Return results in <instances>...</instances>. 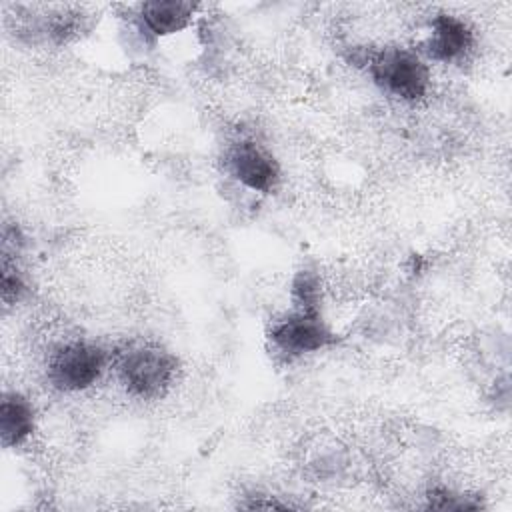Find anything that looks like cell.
<instances>
[{
	"label": "cell",
	"instance_id": "obj_10",
	"mask_svg": "<svg viewBox=\"0 0 512 512\" xmlns=\"http://www.w3.org/2000/svg\"><path fill=\"white\" fill-rule=\"evenodd\" d=\"M0 290H2V300L6 306L10 304H16L24 290H26V284L16 268V264L10 262L8 256L2 258V280H0Z\"/></svg>",
	"mask_w": 512,
	"mask_h": 512
},
{
	"label": "cell",
	"instance_id": "obj_7",
	"mask_svg": "<svg viewBox=\"0 0 512 512\" xmlns=\"http://www.w3.org/2000/svg\"><path fill=\"white\" fill-rule=\"evenodd\" d=\"M192 2L180 0H150L138 6L140 26L154 36H168L184 30L194 14Z\"/></svg>",
	"mask_w": 512,
	"mask_h": 512
},
{
	"label": "cell",
	"instance_id": "obj_11",
	"mask_svg": "<svg viewBox=\"0 0 512 512\" xmlns=\"http://www.w3.org/2000/svg\"><path fill=\"white\" fill-rule=\"evenodd\" d=\"M428 506L438 510H474L480 508V502H470L468 496H458L450 490H432L428 494Z\"/></svg>",
	"mask_w": 512,
	"mask_h": 512
},
{
	"label": "cell",
	"instance_id": "obj_8",
	"mask_svg": "<svg viewBox=\"0 0 512 512\" xmlns=\"http://www.w3.org/2000/svg\"><path fill=\"white\" fill-rule=\"evenodd\" d=\"M34 432V408L20 392H6L0 404V438L6 448L24 444Z\"/></svg>",
	"mask_w": 512,
	"mask_h": 512
},
{
	"label": "cell",
	"instance_id": "obj_4",
	"mask_svg": "<svg viewBox=\"0 0 512 512\" xmlns=\"http://www.w3.org/2000/svg\"><path fill=\"white\" fill-rule=\"evenodd\" d=\"M272 344L288 354L302 356L308 352H318L336 344L338 336L324 322L318 308H294V312L276 320L268 332Z\"/></svg>",
	"mask_w": 512,
	"mask_h": 512
},
{
	"label": "cell",
	"instance_id": "obj_5",
	"mask_svg": "<svg viewBox=\"0 0 512 512\" xmlns=\"http://www.w3.org/2000/svg\"><path fill=\"white\" fill-rule=\"evenodd\" d=\"M226 164L230 174L254 192H272L280 180L278 162L252 140L236 142L226 154Z\"/></svg>",
	"mask_w": 512,
	"mask_h": 512
},
{
	"label": "cell",
	"instance_id": "obj_3",
	"mask_svg": "<svg viewBox=\"0 0 512 512\" xmlns=\"http://www.w3.org/2000/svg\"><path fill=\"white\" fill-rule=\"evenodd\" d=\"M106 368V352L90 342L74 340L58 346L48 358V380L62 392L90 388Z\"/></svg>",
	"mask_w": 512,
	"mask_h": 512
},
{
	"label": "cell",
	"instance_id": "obj_1",
	"mask_svg": "<svg viewBox=\"0 0 512 512\" xmlns=\"http://www.w3.org/2000/svg\"><path fill=\"white\" fill-rule=\"evenodd\" d=\"M116 372L130 396L154 400L164 396L174 384L178 360L158 344H136L120 352Z\"/></svg>",
	"mask_w": 512,
	"mask_h": 512
},
{
	"label": "cell",
	"instance_id": "obj_6",
	"mask_svg": "<svg viewBox=\"0 0 512 512\" xmlns=\"http://www.w3.org/2000/svg\"><path fill=\"white\" fill-rule=\"evenodd\" d=\"M474 46L472 28L454 14H438L432 20V32L426 42V54L436 62H456Z\"/></svg>",
	"mask_w": 512,
	"mask_h": 512
},
{
	"label": "cell",
	"instance_id": "obj_2",
	"mask_svg": "<svg viewBox=\"0 0 512 512\" xmlns=\"http://www.w3.org/2000/svg\"><path fill=\"white\" fill-rule=\"evenodd\" d=\"M372 80L390 96L404 102H420L430 88L426 62L408 48H380L364 54Z\"/></svg>",
	"mask_w": 512,
	"mask_h": 512
},
{
	"label": "cell",
	"instance_id": "obj_9",
	"mask_svg": "<svg viewBox=\"0 0 512 512\" xmlns=\"http://www.w3.org/2000/svg\"><path fill=\"white\" fill-rule=\"evenodd\" d=\"M292 296L298 308H318L320 302V280L314 272L302 270L292 282Z\"/></svg>",
	"mask_w": 512,
	"mask_h": 512
}]
</instances>
